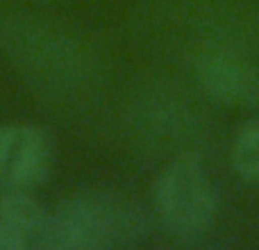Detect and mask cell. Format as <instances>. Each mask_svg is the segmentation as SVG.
I'll list each match as a JSON object with an SVG mask.
<instances>
[{"label":"cell","mask_w":259,"mask_h":250,"mask_svg":"<svg viewBox=\"0 0 259 250\" xmlns=\"http://www.w3.org/2000/svg\"><path fill=\"white\" fill-rule=\"evenodd\" d=\"M232 166L243 182L259 187V121H248L234 134Z\"/></svg>","instance_id":"6"},{"label":"cell","mask_w":259,"mask_h":250,"mask_svg":"<svg viewBox=\"0 0 259 250\" xmlns=\"http://www.w3.org/2000/svg\"><path fill=\"white\" fill-rule=\"evenodd\" d=\"M152 202L161 225L168 234L191 241L214 225L219 200L216 189L198 157L187 155L173 159L157 175Z\"/></svg>","instance_id":"1"},{"label":"cell","mask_w":259,"mask_h":250,"mask_svg":"<svg viewBox=\"0 0 259 250\" xmlns=\"http://www.w3.org/2000/svg\"><path fill=\"white\" fill-rule=\"evenodd\" d=\"M202 89L230 107H255L259 103V73L232 55H205L198 62Z\"/></svg>","instance_id":"5"},{"label":"cell","mask_w":259,"mask_h":250,"mask_svg":"<svg viewBox=\"0 0 259 250\" xmlns=\"http://www.w3.org/2000/svg\"><path fill=\"white\" fill-rule=\"evenodd\" d=\"M53 146L44 130L27 123L0 125V187L30 191L46 182Z\"/></svg>","instance_id":"3"},{"label":"cell","mask_w":259,"mask_h":250,"mask_svg":"<svg viewBox=\"0 0 259 250\" xmlns=\"http://www.w3.org/2000/svg\"><path fill=\"white\" fill-rule=\"evenodd\" d=\"M53 248V214L25 191L0 193V250Z\"/></svg>","instance_id":"4"},{"label":"cell","mask_w":259,"mask_h":250,"mask_svg":"<svg viewBox=\"0 0 259 250\" xmlns=\"http://www.w3.org/2000/svg\"><path fill=\"white\" fill-rule=\"evenodd\" d=\"M130 230V212L109 196H73L53 214V248H105L127 237Z\"/></svg>","instance_id":"2"}]
</instances>
